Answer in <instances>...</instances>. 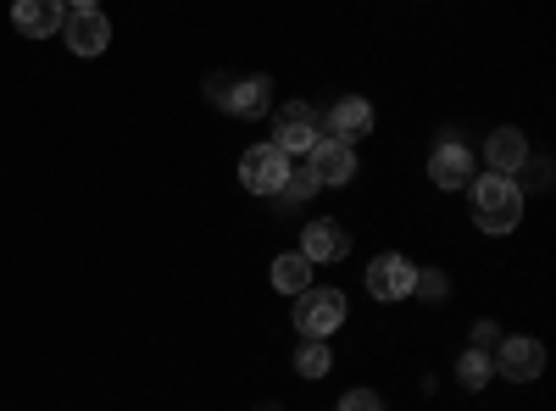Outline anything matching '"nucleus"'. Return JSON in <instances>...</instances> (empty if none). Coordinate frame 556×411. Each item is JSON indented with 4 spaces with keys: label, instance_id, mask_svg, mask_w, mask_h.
Returning a JSON list of instances; mask_svg holds the SVG:
<instances>
[{
    "label": "nucleus",
    "instance_id": "f03ea898",
    "mask_svg": "<svg viewBox=\"0 0 556 411\" xmlns=\"http://www.w3.org/2000/svg\"><path fill=\"white\" fill-rule=\"evenodd\" d=\"M345 323V295L340 290H301L295 295V329L306 339H329Z\"/></svg>",
    "mask_w": 556,
    "mask_h": 411
},
{
    "label": "nucleus",
    "instance_id": "aec40b11",
    "mask_svg": "<svg viewBox=\"0 0 556 411\" xmlns=\"http://www.w3.org/2000/svg\"><path fill=\"white\" fill-rule=\"evenodd\" d=\"M340 411H384V406H379V395H374V389H351Z\"/></svg>",
    "mask_w": 556,
    "mask_h": 411
},
{
    "label": "nucleus",
    "instance_id": "9b49d317",
    "mask_svg": "<svg viewBox=\"0 0 556 411\" xmlns=\"http://www.w3.org/2000/svg\"><path fill=\"white\" fill-rule=\"evenodd\" d=\"M412 261L406 256H379L374 267H367V295H379V300H401L412 295Z\"/></svg>",
    "mask_w": 556,
    "mask_h": 411
},
{
    "label": "nucleus",
    "instance_id": "6ab92c4d",
    "mask_svg": "<svg viewBox=\"0 0 556 411\" xmlns=\"http://www.w3.org/2000/svg\"><path fill=\"white\" fill-rule=\"evenodd\" d=\"M445 272H434V267H424V272H412V295H424V300H445Z\"/></svg>",
    "mask_w": 556,
    "mask_h": 411
},
{
    "label": "nucleus",
    "instance_id": "f8f14e48",
    "mask_svg": "<svg viewBox=\"0 0 556 411\" xmlns=\"http://www.w3.org/2000/svg\"><path fill=\"white\" fill-rule=\"evenodd\" d=\"M484 156H490V167H495L501 178H513V172L529 162V140H523L518 128H495L490 145H484Z\"/></svg>",
    "mask_w": 556,
    "mask_h": 411
},
{
    "label": "nucleus",
    "instance_id": "39448f33",
    "mask_svg": "<svg viewBox=\"0 0 556 411\" xmlns=\"http://www.w3.org/2000/svg\"><path fill=\"white\" fill-rule=\"evenodd\" d=\"M62 39H67V51H73V56H101L106 44H112V23L101 17V7L67 12V17H62Z\"/></svg>",
    "mask_w": 556,
    "mask_h": 411
},
{
    "label": "nucleus",
    "instance_id": "0eeeda50",
    "mask_svg": "<svg viewBox=\"0 0 556 411\" xmlns=\"http://www.w3.org/2000/svg\"><path fill=\"white\" fill-rule=\"evenodd\" d=\"M429 178L440 190H468L473 184V156H468V145L462 140H440V151H434V162H429Z\"/></svg>",
    "mask_w": 556,
    "mask_h": 411
},
{
    "label": "nucleus",
    "instance_id": "4468645a",
    "mask_svg": "<svg viewBox=\"0 0 556 411\" xmlns=\"http://www.w3.org/2000/svg\"><path fill=\"white\" fill-rule=\"evenodd\" d=\"M374 128V106L367 101H340L334 112H329V140H340V145H351V140H362V133Z\"/></svg>",
    "mask_w": 556,
    "mask_h": 411
},
{
    "label": "nucleus",
    "instance_id": "f3484780",
    "mask_svg": "<svg viewBox=\"0 0 556 411\" xmlns=\"http://www.w3.org/2000/svg\"><path fill=\"white\" fill-rule=\"evenodd\" d=\"M329 368H334L329 345H323V339H301V350H295V373H306V378H323Z\"/></svg>",
    "mask_w": 556,
    "mask_h": 411
},
{
    "label": "nucleus",
    "instance_id": "f257e3e1",
    "mask_svg": "<svg viewBox=\"0 0 556 411\" xmlns=\"http://www.w3.org/2000/svg\"><path fill=\"white\" fill-rule=\"evenodd\" d=\"M473 222L484 228V234H513V228L523 222V190L501 172L479 178L473 184Z\"/></svg>",
    "mask_w": 556,
    "mask_h": 411
},
{
    "label": "nucleus",
    "instance_id": "ddd939ff",
    "mask_svg": "<svg viewBox=\"0 0 556 411\" xmlns=\"http://www.w3.org/2000/svg\"><path fill=\"white\" fill-rule=\"evenodd\" d=\"M351 251V240H345V228L340 222H329V217H317L312 228H306V261H340Z\"/></svg>",
    "mask_w": 556,
    "mask_h": 411
},
{
    "label": "nucleus",
    "instance_id": "412c9836",
    "mask_svg": "<svg viewBox=\"0 0 556 411\" xmlns=\"http://www.w3.org/2000/svg\"><path fill=\"white\" fill-rule=\"evenodd\" d=\"M473 339H479V350H484V345H495V323H479V329H473Z\"/></svg>",
    "mask_w": 556,
    "mask_h": 411
},
{
    "label": "nucleus",
    "instance_id": "423d86ee",
    "mask_svg": "<svg viewBox=\"0 0 556 411\" xmlns=\"http://www.w3.org/2000/svg\"><path fill=\"white\" fill-rule=\"evenodd\" d=\"M212 101L228 117H262L267 112V78H212Z\"/></svg>",
    "mask_w": 556,
    "mask_h": 411
},
{
    "label": "nucleus",
    "instance_id": "6e6552de",
    "mask_svg": "<svg viewBox=\"0 0 556 411\" xmlns=\"http://www.w3.org/2000/svg\"><path fill=\"white\" fill-rule=\"evenodd\" d=\"M501 373L506 378H518V384H534L545 373V345L518 334V339H501Z\"/></svg>",
    "mask_w": 556,
    "mask_h": 411
},
{
    "label": "nucleus",
    "instance_id": "7ed1b4c3",
    "mask_svg": "<svg viewBox=\"0 0 556 411\" xmlns=\"http://www.w3.org/2000/svg\"><path fill=\"white\" fill-rule=\"evenodd\" d=\"M285 172H290V156L278 151V145H251L240 156V184L251 195H273L278 184H285Z\"/></svg>",
    "mask_w": 556,
    "mask_h": 411
},
{
    "label": "nucleus",
    "instance_id": "a211bd4d",
    "mask_svg": "<svg viewBox=\"0 0 556 411\" xmlns=\"http://www.w3.org/2000/svg\"><path fill=\"white\" fill-rule=\"evenodd\" d=\"M456 373H462V384H468V389H484V378H490V356L473 345L468 356H462V368H456Z\"/></svg>",
    "mask_w": 556,
    "mask_h": 411
},
{
    "label": "nucleus",
    "instance_id": "4be33fe9",
    "mask_svg": "<svg viewBox=\"0 0 556 411\" xmlns=\"http://www.w3.org/2000/svg\"><path fill=\"white\" fill-rule=\"evenodd\" d=\"M67 12H89V7H101V0H62Z\"/></svg>",
    "mask_w": 556,
    "mask_h": 411
},
{
    "label": "nucleus",
    "instance_id": "9d476101",
    "mask_svg": "<svg viewBox=\"0 0 556 411\" xmlns=\"http://www.w3.org/2000/svg\"><path fill=\"white\" fill-rule=\"evenodd\" d=\"M62 17H67L62 0H12V23H17V34H28V39L62 34Z\"/></svg>",
    "mask_w": 556,
    "mask_h": 411
},
{
    "label": "nucleus",
    "instance_id": "dca6fc26",
    "mask_svg": "<svg viewBox=\"0 0 556 411\" xmlns=\"http://www.w3.org/2000/svg\"><path fill=\"white\" fill-rule=\"evenodd\" d=\"M312 190H317V178H312V167H306V162H290V172H285V184H278L273 195L285 201V206H301V201H312Z\"/></svg>",
    "mask_w": 556,
    "mask_h": 411
},
{
    "label": "nucleus",
    "instance_id": "20e7f679",
    "mask_svg": "<svg viewBox=\"0 0 556 411\" xmlns=\"http://www.w3.org/2000/svg\"><path fill=\"white\" fill-rule=\"evenodd\" d=\"M273 145L285 151V156H306L312 145H317V112L312 106H278V117H273Z\"/></svg>",
    "mask_w": 556,
    "mask_h": 411
},
{
    "label": "nucleus",
    "instance_id": "2eb2a0df",
    "mask_svg": "<svg viewBox=\"0 0 556 411\" xmlns=\"http://www.w3.org/2000/svg\"><path fill=\"white\" fill-rule=\"evenodd\" d=\"M273 284L285 290V295L312 290V261H306V256H278V261H273Z\"/></svg>",
    "mask_w": 556,
    "mask_h": 411
},
{
    "label": "nucleus",
    "instance_id": "1a4fd4ad",
    "mask_svg": "<svg viewBox=\"0 0 556 411\" xmlns=\"http://www.w3.org/2000/svg\"><path fill=\"white\" fill-rule=\"evenodd\" d=\"M306 167H312L317 184H351L356 156H351V145H340V140H317V145L306 151Z\"/></svg>",
    "mask_w": 556,
    "mask_h": 411
}]
</instances>
